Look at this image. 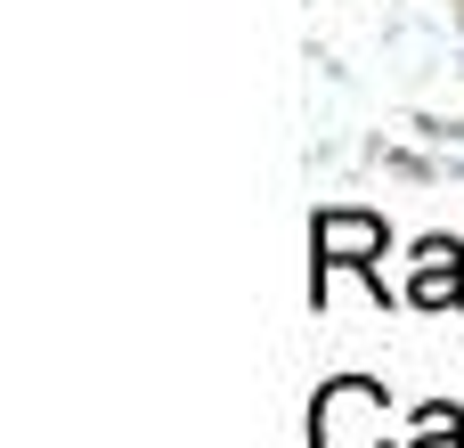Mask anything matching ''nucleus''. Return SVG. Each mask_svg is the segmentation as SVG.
Here are the masks:
<instances>
[{"label":"nucleus","instance_id":"nucleus-1","mask_svg":"<svg viewBox=\"0 0 464 448\" xmlns=\"http://www.w3.org/2000/svg\"><path fill=\"white\" fill-rule=\"evenodd\" d=\"M310 441L318 448H383V392L375 384H334L326 400H318V416H310Z\"/></svg>","mask_w":464,"mask_h":448},{"label":"nucleus","instance_id":"nucleus-2","mask_svg":"<svg viewBox=\"0 0 464 448\" xmlns=\"http://www.w3.org/2000/svg\"><path fill=\"white\" fill-rule=\"evenodd\" d=\"M408 294L424 302V310H449V302H464V253L457 245H416V278H408Z\"/></svg>","mask_w":464,"mask_h":448},{"label":"nucleus","instance_id":"nucleus-3","mask_svg":"<svg viewBox=\"0 0 464 448\" xmlns=\"http://www.w3.org/2000/svg\"><path fill=\"white\" fill-rule=\"evenodd\" d=\"M367 253H383V220H367V212L318 220V261H367Z\"/></svg>","mask_w":464,"mask_h":448},{"label":"nucleus","instance_id":"nucleus-4","mask_svg":"<svg viewBox=\"0 0 464 448\" xmlns=\"http://www.w3.org/2000/svg\"><path fill=\"white\" fill-rule=\"evenodd\" d=\"M416 448H464L457 408H424V441H416Z\"/></svg>","mask_w":464,"mask_h":448}]
</instances>
